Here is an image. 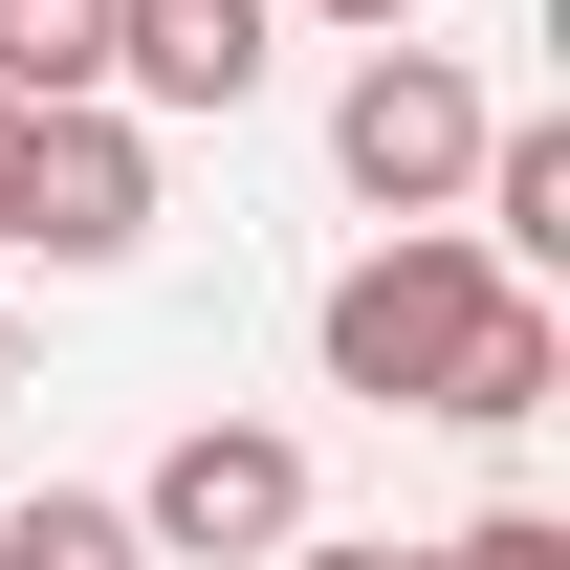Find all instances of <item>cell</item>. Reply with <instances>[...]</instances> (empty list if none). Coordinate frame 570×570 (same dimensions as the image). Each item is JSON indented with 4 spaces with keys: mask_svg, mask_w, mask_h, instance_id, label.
I'll return each mask as SVG.
<instances>
[{
    "mask_svg": "<svg viewBox=\"0 0 570 570\" xmlns=\"http://www.w3.org/2000/svg\"><path fill=\"white\" fill-rule=\"evenodd\" d=\"M504 307V264L483 242H373L352 285H330V395H373V417H439V373H461V330H483Z\"/></svg>",
    "mask_w": 570,
    "mask_h": 570,
    "instance_id": "cell-1",
    "label": "cell"
},
{
    "mask_svg": "<svg viewBox=\"0 0 570 570\" xmlns=\"http://www.w3.org/2000/svg\"><path fill=\"white\" fill-rule=\"evenodd\" d=\"M132 549H154V570H264V549H307V439L198 417V439L132 483Z\"/></svg>",
    "mask_w": 570,
    "mask_h": 570,
    "instance_id": "cell-2",
    "label": "cell"
},
{
    "mask_svg": "<svg viewBox=\"0 0 570 570\" xmlns=\"http://www.w3.org/2000/svg\"><path fill=\"white\" fill-rule=\"evenodd\" d=\"M330 176H352L373 219H439L461 176H483V88L439 67V45H373V67L330 88Z\"/></svg>",
    "mask_w": 570,
    "mask_h": 570,
    "instance_id": "cell-3",
    "label": "cell"
},
{
    "mask_svg": "<svg viewBox=\"0 0 570 570\" xmlns=\"http://www.w3.org/2000/svg\"><path fill=\"white\" fill-rule=\"evenodd\" d=\"M0 242H45V264H132V242H154V132L110 110V88L22 110V198H0Z\"/></svg>",
    "mask_w": 570,
    "mask_h": 570,
    "instance_id": "cell-4",
    "label": "cell"
},
{
    "mask_svg": "<svg viewBox=\"0 0 570 570\" xmlns=\"http://www.w3.org/2000/svg\"><path fill=\"white\" fill-rule=\"evenodd\" d=\"M264 88V0H110V110H242Z\"/></svg>",
    "mask_w": 570,
    "mask_h": 570,
    "instance_id": "cell-5",
    "label": "cell"
},
{
    "mask_svg": "<svg viewBox=\"0 0 570 570\" xmlns=\"http://www.w3.org/2000/svg\"><path fill=\"white\" fill-rule=\"evenodd\" d=\"M570 395V330H549V285H504L483 330H461V373H439V417H483V439H527Z\"/></svg>",
    "mask_w": 570,
    "mask_h": 570,
    "instance_id": "cell-6",
    "label": "cell"
},
{
    "mask_svg": "<svg viewBox=\"0 0 570 570\" xmlns=\"http://www.w3.org/2000/svg\"><path fill=\"white\" fill-rule=\"evenodd\" d=\"M461 198H483V264H504V285L570 264V132H549V110H527V132H483V176H461Z\"/></svg>",
    "mask_w": 570,
    "mask_h": 570,
    "instance_id": "cell-7",
    "label": "cell"
},
{
    "mask_svg": "<svg viewBox=\"0 0 570 570\" xmlns=\"http://www.w3.org/2000/svg\"><path fill=\"white\" fill-rule=\"evenodd\" d=\"M110 88V0H0V110H67Z\"/></svg>",
    "mask_w": 570,
    "mask_h": 570,
    "instance_id": "cell-8",
    "label": "cell"
},
{
    "mask_svg": "<svg viewBox=\"0 0 570 570\" xmlns=\"http://www.w3.org/2000/svg\"><path fill=\"white\" fill-rule=\"evenodd\" d=\"M0 570H154V549H132V504L45 483V504H0Z\"/></svg>",
    "mask_w": 570,
    "mask_h": 570,
    "instance_id": "cell-9",
    "label": "cell"
},
{
    "mask_svg": "<svg viewBox=\"0 0 570 570\" xmlns=\"http://www.w3.org/2000/svg\"><path fill=\"white\" fill-rule=\"evenodd\" d=\"M439 570H570V527H549V504H483V527H461Z\"/></svg>",
    "mask_w": 570,
    "mask_h": 570,
    "instance_id": "cell-10",
    "label": "cell"
},
{
    "mask_svg": "<svg viewBox=\"0 0 570 570\" xmlns=\"http://www.w3.org/2000/svg\"><path fill=\"white\" fill-rule=\"evenodd\" d=\"M264 22H352V45H395V22H417V0H264Z\"/></svg>",
    "mask_w": 570,
    "mask_h": 570,
    "instance_id": "cell-11",
    "label": "cell"
},
{
    "mask_svg": "<svg viewBox=\"0 0 570 570\" xmlns=\"http://www.w3.org/2000/svg\"><path fill=\"white\" fill-rule=\"evenodd\" d=\"M0 198H22V110H0Z\"/></svg>",
    "mask_w": 570,
    "mask_h": 570,
    "instance_id": "cell-12",
    "label": "cell"
},
{
    "mask_svg": "<svg viewBox=\"0 0 570 570\" xmlns=\"http://www.w3.org/2000/svg\"><path fill=\"white\" fill-rule=\"evenodd\" d=\"M0 395H22V330H0Z\"/></svg>",
    "mask_w": 570,
    "mask_h": 570,
    "instance_id": "cell-13",
    "label": "cell"
},
{
    "mask_svg": "<svg viewBox=\"0 0 570 570\" xmlns=\"http://www.w3.org/2000/svg\"><path fill=\"white\" fill-rule=\"evenodd\" d=\"M395 570H439V549H395Z\"/></svg>",
    "mask_w": 570,
    "mask_h": 570,
    "instance_id": "cell-14",
    "label": "cell"
}]
</instances>
